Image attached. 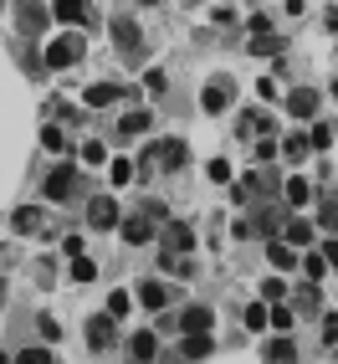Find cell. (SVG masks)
<instances>
[{"mask_svg":"<svg viewBox=\"0 0 338 364\" xmlns=\"http://www.w3.org/2000/svg\"><path fill=\"white\" fill-rule=\"evenodd\" d=\"M41 185H46V200H72V196L82 190V169H77V164H57Z\"/></svg>","mask_w":338,"mask_h":364,"instance_id":"obj_1","label":"cell"},{"mask_svg":"<svg viewBox=\"0 0 338 364\" xmlns=\"http://www.w3.org/2000/svg\"><path fill=\"white\" fill-rule=\"evenodd\" d=\"M77 57H87V41H82V36H57V41H46V67H72Z\"/></svg>","mask_w":338,"mask_h":364,"instance_id":"obj_2","label":"cell"},{"mask_svg":"<svg viewBox=\"0 0 338 364\" xmlns=\"http://www.w3.org/2000/svg\"><path fill=\"white\" fill-rule=\"evenodd\" d=\"M231 98H236V82H231V77H210V82L200 87V108H205V113H226Z\"/></svg>","mask_w":338,"mask_h":364,"instance_id":"obj_3","label":"cell"},{"mask_svg":"<svg viewBox=\"0 0 338 364\" xmlns=\"http://www.w3.org/2000/svg\"><path fill=\"white\" fill-rule=\"evenodd\" d=\"M113 41H118V52H124V62H138V26H133V16H113Z\"/></svg>","mask_w":338,"mask_h":364,"instance_id":"obj_4","label":"cell"},{"mask_svg":"<svg viewBox=\"0 0 338 364\" xmlns=\"http://www.w3.org/2000/svg\"><path fill=\"white\" fill-rule=\"evenodd\" d=\"M185 154H190V149H185V139H159V144H154V154H149V169H154V164H159V169H180Z\"/></svg>","mask_w":338,"mask_h":364,"instance_id":"obj_5","label":"cell"},{"mask_svg":"<svg viewBox=\"0 0 338 364\" xmlns=\"http://www.w3.org/2000/svg\"><path fill=\"white\" fill-rule=\"evenodd\" d=\"M82 98H87V108H113L118 98H138V92L133 87H118V82H92Z\"/></svg>","mask_w":338,"mask_h":364,"instance_id":"obj_6","label":"cell"},{"mask_svg":"<svg viewBox=\"0 0 338 364\" xmlns=\"http://www.w3.org/2000/svg\"><path fill=\"white\" fill-rule=\"evenodd\" d=\"M52 16L67 26H92V0H52Z\"/></svg>","mask_w":338,"mask_h":364,"instance_id":"obj_7","label":"cell"},{"mask_svg":"<svg viewBox=\"0 0 338 364\" xmlns=\"http://www.w3.org/2000/svg\"><path fill=\"white\" fill-rule=\"evenodd\" d=\"M87 226H92V231L118 226V205H113L108 196H92V200H87Z\"/></svg>","mask_w":338,"mask_h":364,"instance_id":"obj_8","label":"cell"},{"mask_svg":"<svg viewBox=\"0 0 338 364\" xmlns=\"http://www.w3.org/2000/svg\"><path fill=\"white\" fill-rule=\"evenodd\" d=\"M210 323H215V308H210V303H190V308L180 313V328H185V333H210Z\"/></svg>","mask_w":338,"mask_h":364,"instance_id":"obj_9","label":"cell"},{"mask_svg":"<svg viewBox=\"0 0 338 364\" xmlns=\"http://www.w3.org/2000/svg\"><path fill=\"white\" fill-rule=\"evenodd\" d=\"M41 26H46V11L36 6V0H21V6H16V31L21 36H36Z\"/></svg>","mask_w":338,"mask_h":364,"instance_id":"obj_10","label":"cell"},{"mask_svg":"<svg viewBox=\"0 0 338 364\" xmlns=\"http://www.w3.org/2000/svg\"><path fill=\"white\" fill-rule=\"evenodd\" d=\"M87 344H92V349H113V344H118L108 313H92V318H87Z\"/></svg>","mask_w":338,"mask_h":364,"instance_id":"obj_11","label":"cell"},{"mask_svg":"<svg viewBox=\"0 0 338 364\" xmlns=\"http://www.w3.org/2000/svg\"><path fill=\"white\" fill-rule=\"evenodd\" d=\"M246 226H251L256 236H272V241H277V231L287 226V215H282V210H272V205H261V210H251V221H246Z\"/></svg>","mask_w":338,"mask_h":364,"instance_id":"obj_12","label":"cell"},{"mask_svg":"<svg viewBox=\"0 0 338 364\" xmlns=\"http://www.w3.org/2000/svg\"><path fill=\"white\" fill-rule=\"evenodd\" d=\"M282 241H287L293 252H307V247H312V226L302 221V215H287V226H282Z\"/></svg>","mask_w":338,"mask_h":364,"instance_id":"obj_13","label":"cell"},{"mask_svg":"<svg viewBox=\"0 0 338 364\" xmlns=\"http://www.w3.org/2000/svg\"><path fill=\"white\" fill-rule=\"evenodd\" d=\"M190 241H195V231H190L185 221H169V226H164V252H169V257H185Z\"/></svg>","mask_w":338,"mask_h":364,"instance_id":"obj_14","label":"cell"},{"mask_svg":"<svg viewBox=\"0 0 338 364\" xmlns=\"http://www.w3.org/2000/svg\"><path fill=\"white\" fill-rule=\"evenodd\" d=\"M159 359V338L154 333H133L129 338V364H154Z\"/></svg>","mask_w":338,"mask_h":364,"instance_id":"obj_15","label":"cell"},{"mask_svg":"<svg viewBox=\"0 0 338 364\" xmlns=\"http://www.w3.org/2000/svg\"><path fill=\"white\" fill-rule=\"evenodd\" d=\"M261 359H267V364H298V344L287 333H277L272 344H261Z\"/></svg>","mask_w":338,"mask_h":364,"instance_id":"obj_16","label":"cell"},{"mask_svg":"<svg viewBox=\"0 0 338 364\" xmlns=\"http://www.w3.org/2000/svg\"><path fill=\"white\" fill-rule=\"evenodd\" d=\"M287 113H293V118H312V113H318V92H312V87H293V92H287Z\"/></svg>","mask_w":338,"mask_h":364,"instance_id":"obj_17","label":"cell"},{"mask_svg":"<svg viewBox=\"0 0 338 364\" xmlns=\"http://www.w3.org/2000/svg\"><path fill=\"white\" fill-rule=\"evenodd\" d=\"M41 226H46V215H41L36 205H21V210L11 215V231H16V236H36Z\"/></svg>","mask_w":338,"mask_h":364,"instance_id":"obj_18","label":"cell"},{"mask_svg":"<svg viewBox=\"0 0 338 364\" xmlns=\"http://www.w3.org/2000/svg\"><path fill=\"white\" fill-rule=\"evenodd\" d=\"M138 303H143V308H154V313H164V308H169V287L154 282V277H149V282H138Z\"/></svg>","mask_w":338,"mask_h":364,"instance_id":"obj_19","label":"cell"},{"mask_svg":"<svg viewBox=\"0 0 338 364\" xmlns=\"http://www.w3.org/2000/svg\"><path fill=\"white\" fill-rule=\"evenodd\" d=\"M267 262L277 267V272H293V267H298V252L287 247V241H267Z\"/></svg>","mask_w":338,"mask_h":364,"instance_id":"obj_20","label":"cell"},{"mask_svg":"<svg viewBox=\"0 0 338 364\" xmlns=\"http://www.w3.org/2000/svg\"><path fill=\"white\" fill-rule=\"evenodd\" d=\"M293 303H298V313H318V308H323L318 282H298V287H293Z\"/></svg>","mask_w":338,"mask_h":364,"instance_id":"obj_21","label":"cell"},{"mask_svg":"<svg viewBox=\"0 0 338 364\" xmlns=\"http://www.w3.org/2000/svg\"><path fill=\"white\" fill-rule=\"evenodd\" d=\"M149 236H154V221H143V215H129V221H124V241H129V247H143Z\"/></svg>","mask_w":338,"mask_h":364,"instance_id":"obj_22","label":"cell"},{"mask_svg":"<svg viewBox=\"0 0 338 364\" xmlns=\"http://www.w3.org/2000/svg\"><path fill=\"white\" fill-rule=\"evenodd\" d=\"M133 134H149V113H143V108L124 113V124H118V139H133Z\"/></svg>","mask_w":338,"mask_h":364,"instance_id":"obj_23","label":"cell"},{"mask_svg":"<svg viewBox=\"0 0 338 364\" xmlns=\"http://www.w3.org/2000/svg\"><path fill=\"white\" fill-rule=\"evenodd\" d=\"M298 262H302V282H318V277L328 272V262H323V252H302Z\"/></svg>","mask_w":338,"mask_h":364,"instance_id":"obj_24","label":"cell"},{"mask_svg":"<svg viewBox=\"0 0 338 364\" xmlns=\"http://www.w3.org/2000/svg\"><path fill=\"white\" fill-rule=\"evenodd\" d=\"M307 149H312L307 134H287V144H282V154L293 159V164H302V159H307Z\"/></svg>","mask_w":338,"mask_h":364,"instance_id":"obj_25","label":"cell"},{"mask_svg":"<svg viewBox=\"0 0 338 364\" xmlns=\"http://www.w3.org/2000/svg\"><path fill=\"white\" fill-rule=\"evenodd\" d=\"M282 196H287V205H307V200H312V190H307V180L293 175V180L282 185Z\"/></svg>","mask_w":338,"mask_h":364,"instance_id":"obj_26","label":"cell"},{"mask_svg":"<svg viewBox=\"0 0 338 364\" xmlns=\"http://www.w3.org/2000/svg\"><path fill=\"white\" fill-rule=\"evenodd\" d=\"M318 226H323V231H333V226H338V200H333V196H323V200H318Z\"/></svg>","mask_w":338,"mask_h":364,"instance_id":"obj_27","label":"cell"},{"mask_svg":"<svg viewBox=\"0 0 338 364\" xmlns=\"http://www.w3.org/2000/svg\"><path fill=\"white\" fill-rule=\"evenodd\" d=\"M92 277H98V262H92V257H77V262H72V282H92Z\"/></svg>","mask_w":338,"mask_h":364,"instance_id":"obj_28","label":"cell"},{"mask_svg":"<svg viewBox=\"0 0 338 364\" xmlns=\"http://www.w3.org/2000/svg\"><path fill=\"white\" fill-rule=\"evenodd\" d=\"M282 52V36H256L251 41V57H277Z\"/></svg>","mask_w":338,"mask_h":364,"instance_id":"obj_29","label":"cell"},{"mask_svg":"<svg viewBox=\"0 0 338 364\" xmlns=\"http://www.w3.org/2000/svg\"><path fill=\"white\" fill-rule=\"evenodd\" d=\"M267 323H272V308L267 303H251L246 308V328H267Z\"/></svg>","mask_w":338,"mask_h":364,"instance_id":"obj_30","label":"cell"},{"mask_svg":"<svg viewBox=\"0 0 338 364\" xmlns=\"http://www.w3.org/2000/svg\"><path fill=\"white\" fill-rule=\"evenodd\" d=\"M287 293H293V287H287L282 277H267V282H261V298H272V303H282Z\"/></svg>","mask_w":338,"mask_h":364,"instance_id":"obj_31","label":"cell"},{"mask_svg":"<svg viewBox=\"0 0 338 364\" xmlns=\"http://www.w3.org/2000/svg\"><path fill=\"white\" fill-rule=\"evenodd\" d=\"M307 144H312V149H328V144H333V124H312Z\"/></svg>","mask_w":338,"mask_h":364,"instance_id":"obj_32","label":"cell"},{"mask_svg":"<svg viewBox=\"0 0 338 364\" xmlns=\"http://www.w3.org/2000/svg\"><path fill=\"white\" fill-rule=\"evenodd\" d=\"M16 364H52V354H46L41 344H31V349H21V354H16Z\"/></svg>","mask_w":338,"mask_h":364,"instance_id":"obj_33","label":"cell"},{"mask_svg":"<svg viewBox=\"0 0 338 364\" xmlns=\"http://www.w3.org/2000/svg\"><path fill=\"white\" fill-rule=\"evenodd\" d=\"M129 308H133V303H129V293H124V287H118V293L108 298V318H124Z\"/></svg>","mask_w":338,"mask_h":364,"instance_id":"obj_34","label":"cell"},{"mask_svg":"<svg viewBox=\"0 0 338 364\" xmlns=\"http://www.w3.org/2000/svg\"><path fill=\"white\" fill-rule=\"evenodd\" d=\"M108 175H113V185H129V180H133V164H129V159H113Z\"/></svg>","mask_w":338,"mask_h":364,"instance_id":"obj_35","label":"cell"},{"mask_svg":"<svg viewBox=\"0 0 338 364\" xmlns=\"http://www.w3.org/2000/svg\"><path fill=\"white\" fill-rule=\"evenodd\" d=\"M256 196H272V190H277V175H272V169H256Z\"/></svg>","mask_w":338,"mask_h":364,"instance_id":"obj_36","label":"cell"},{"mask_svg":"<svg viewBox=\"0 0 338 364\" xmlns=\"http://www.w3.org/2000/svg\"><path fill=\"white\" fill-rule=\"evenodd\" d=\"M41 139H46V149H57V154L67 149V134H62L57 124H46V134H41Z\"/></svg>","mask_w":338,"mask_h":364,"instance_id":"obj_37","label":"cell"},{"mask_svg":"<svg viewBox=\"0 0 338 364\" xmlns=\"http://www.w3.org/2000/svg\"><path fill=\"white\" fill-rule=\"evenodd\" d=\"M103 159H108V154H103V144H92V139H87V144H82V164L92 169V164H103Z\"/></svg>","mask_w":338,"mask_h":364,"instance_id":"obj_38","label":"cell"},{"mask_svg":"<svg viewBox=\"0 0 338 364\" xmlns=\"http://www.w3.org/2000/svg\"><path fill=\"white\" fill-rule=\"evenodd\" d=\"M272 328H282V333L293 328V308H287V303H277V308H272Z\"/></svg>","mask_w":338,"mask_h":364,"instance_id":"obj_39","label":"cell"},{"mask_svg":"<svg viewBox=\"0 0 338 364\" xmlns=\"http://www.w3.org/2000/svg\"><path fill=\"white\" fill-rule=\"evenodd\" d=\"M143 87H149V92H164V87H169V72H159V67H154L149 77H143Z\"/></svg>","mask_w":338,"mask_h":364,"instance_id":"obj_40","label":"cell"},{"mask_svg":"<svg viewBox=\"0 0 338 364\" xmlns=\"http://www.w3.org/2000/svg\"><path fill=\"white\" fill-rule=\"evenodd\" d=\"M323 338H328V349L338 344V313H323Z\"/></svg>","mask_w":338,"mask_h":364,"instance_id":"obj_41","label":"cell"},{"mask_svg":"<svg viewBox=\"0 0 338 364\" xmlns=\"http://www.w3.org/2000/svg\"><path fill=\"white\" fill-rule=\"evenodd\" d=\"M210 180L226 185V180H231V164H226V159H210Z\"/></svg>","mask_w":338,"mask_h":364,"instance_id":"obj_42","label":"cell"},{"mask_svg":"<svg viewBox=\"0 0 338 364\" xmlns=\"http://www.w3.org/2000/svg\"><path fill=\"white\" fill-rule=\"evenodd\" d=\"M41 338H62V328H57V318H46V313H41Z\"/></svg>","mask_w":338,"mask_h":364,"instance_id":"obj_43","label":"cell"},{"mask_svg":"<svg viewBox=\"0 0 338 364\" xmlns=\"http://www.w3.org/2000/svg\"><path fill=\"white\" fill-rule=\"evenodd\" d=\"M323 262H328L333 272H338V241H328V247H323Z\"/></svg>","mask_w":338,"mask_h":364,"instance_id":"obj_44","label":"cell"},{"mask_svg":"<svg viewBox=\"0 0 338 364\" xmlns=\"http://www.w3.org/2000/svg\"><path fill=\"white\" fill-rule=\"evenodd\" d=\"M333 98H338V77H333Z\"/></svg>","mask_w":338,"mask_h":364,"instance_id":"obj_45","label":"cell"},{"mask_svg":"<svg viewBox=\"0 0 338 364\" xmlns=\"http://www.w3.org/2000/svg\"><path fill=\"white\" fill-rule=\"evenodd\" d=\"M0 364H11V359H6V354H0Z\"/></svg>","mask_w":338,"mask_h":364,"instance_id":"obj_46","label":"cell"},{"mask_svg":"<svg viewBox=\"0 0 338 364\" xmlns=\"http://www.w3.org/2000/svg\"><path fill=\"white\" fill-rule=\"evenodd\" d=\"M0 6H6V0H0Z\"/></svg>","mask_w":338,"mask_h":364,"instance_id":"obj_47","label":"cell"},{"mask_svg":"<svg viewBox=\"0 0 338 364\" xmlns=\"http://www.w3.org/2000/svg\"><path fill=\"white\" fill-rule=\"evenodd\" d=\"M149 6H154V0H149Z\"/></svg>","mask_w":338,"mask_h":364,"instance_id":"obj_48","label":"cell"}]
</instances>
